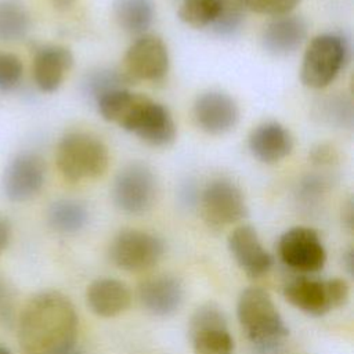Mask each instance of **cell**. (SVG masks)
I'll list each match as a JSON object with an SVG mask.
<instances>
[{
	"mask_svg": "<svg viewBox=\"0 0 354 354\" xmlns=\"http://www.w3.org/2000/svg\"><path fill=\"white\" fill-rule=\"evenodd\" d=\"M245 10L271 15V17H281L290 14L301 0H241Z\"/></svg>",
	"mask_w": 354,
	"mask_h": 354,
	"instance_id": "83f0119b",
	"label": "cell"
},
{
	"mask_svg": "<svg viewBox=\"0 0 354 354\" xmlns=\"http://www.w3.org/2000/svg\"><path fill=\"white\" fill-rule=\"evenodd\" d=\"M348 58L346 39L336 33L315 36L307 46L300 68V79L304 86L324 88L329 86Z\"/></svg>",
	"mask_w": 354,
	"mask_h": 354,
	"instance_id": "8992f818",
	"label": "cell"
},
{
	"mask_svg": "<svg viewBox=\"0 0 354 354\" xmlns=\"http://www.w3.org/2000/svg\"><path fill=\"white\" fill-rule=\"evenodd\" d=\"M12 319V295L6 283L0 279V322H11Z\"/></svg>",
	"mask_w": 354,
	"mask_h": 354,
	"instance_id": "4dcf8cb0",
	"label": "cell"
},
{
	"mask_svg": "<svg viewBox=\"0 0 354 354\" xmlns=\"http://www.w3.org/2000/svg\"><path fill=\"white\" fill-rule=\"evenodd\" d=\"M112 8L118 25L130 35H145L155 18L152 0H115Z\"/></svg>",
	"mask_w": 354,
	"mask_h": 354,
	"instance_id": "44dd1931",
	"label": "cell"
},
{
	"mask_svg": "<svg viewBox=\"0 0 354 354\" xmlns=\"http://www.w3.org/2000/svg\"><path fill=\"white\" fill-rule=\"evenodd\" d=\"M329 187V180L325 176L308 174L299 184V199L301 203L310 206L319 201V198L326 192Z\"/></svg>",
	"mask_w": 354,
	"mask_h": 354,
	"instance_id": "f1b7e54d",
	"label": "cell"
},
{
	"mask_svg": "<svg viewBox=\"0 0 354 354\" xmlns=\"http://www.w3.org/2000/svg\"><path fill=\"white\" fill-rule=\"evenodd\" d=\"M169 71V51L156 35H141L127 48L122 72L130 83L159 82Z\"/></svg>",
	"mask_w": 354,
	"mask_h": 354,
	"instance_id": "8fae6325",
	"label": "cell"
},
{
	"mask_svg": "<svg viewBox=\"0 0 354 354\" xmlns=\"http://www.w3.org/2000/svg\"><path fill=\"white\" fill-rule=\"evenodd\" d=\"M68 354H83V353H80V351H79V350H76V347H75V348H73V350H71Z\"/></svg>",
	"mask_w": 354,
	"mask_h": 354,
	"instance_id": "f35d334b",
	"label": "cell"
},
{
	"mask_svg": "<svg viewBox=\"0 0 354 354\" xmlns=\"http://www.w3.org/2000/svg\"><path fill=\"white\" fill-rule=\"evenodd\" d=\"M198 199H199V196L196 195V191L191 185H185L180 191V201L184 206H194L198 202Z\"/></svg>",
	"mask_w": 354,
	"mask_h": 354,
	"instance_id": "d6a6232c",
	"label": "cell"
},
{
	"mask_svg": "<svg viewBox=\"0 0 354 354\" xmlns=\"http://www.w3.org/2000/svg\"><path fill=\"white\" fill-rule=\"evenodd\" d=\"M46 178V162L35 152L17 155L3 174V191L12 202H24L33 198L43 187Z\"/></svg>",
	"mask_w": 354,
	"mask_h": 354,
	"instance_id": "4fadbf2b",
	"label": "cell"
},
{
	"mask_svg": "<svg viewBox=\"0 0 354 354\" xmlns=\"http://www.w3.org/2000/svg\"><path fill=\"white\" fill-rule=\"evenodd\" d=\"M188 335L195 354H232L235 343L221 308L206 303L189 319Z\"/></svg>",
	"mask_w": 354,
	"mask_h": 354,
	"instance_id": "30bf717a",
	"label": "cell"
},
{
	"mask_svg": "<svg viewBox=\"0 0 354 354\" xmlns=\"http://www.w3.org/2000/svg\"><path fill=\"white\" fill-rule=\"evenodd\" d=\"M47 220L53 230L61 234H73L86 225L88 212L79 201L59 199L50 206Z\"/></svg>",
	"mask_w": 354,
	"mask_h": 354,
	"instance_id": "7402d4cb",
	"label": "cell"
},
{
	"mask_svg": "<svg viewBox=\"0 0 354 354\" xmlns=\"http://www.w3.org/2000/svg\"><path fill=\"white\" fill-rule=\"evenodd\" d=\"M101 116L136 134L152 147H166L176 138V123L169 109L152 98L118 88L95 102Z\"/></svg>",
	"mask_w": 354,
	"mask_h": 354,
	"instance_id": "7a4b0ae2",
	"label": "cell"
},
{
	"mask_svg": "<svg viewBox=\"0 0 354 354\" xmlns=\"http://www.w3.org/2000/svg\"><path fill=\"white\" fill-rule=\"evenodd\" d=\"M346 216H344V218H346V223H347V225H348V228H351L353 227V203L350 202V203H347V207H346Z\"/></svg>",
	"mask_w": 354,
	"mask_h": 354,
	"instance_id": "8d00e7d4",
	"label": "cell"
},
{
	"mask_svg": "<svg viewBox=\"0 0 354 354\" xmlns=\"http://www.w3.org/2000/svg\"><path fill=\"white\" fill-rule=\"evenodd\" d=\"M250 153L260 162L271 165L286 158L293 149L290 131L278 122H264L256 126L248 140Z\"/></svg>",
	"mask_w": 354,
	"mask_h": 354,
	"instance_id": "e0dca14e",
	"label": "cell"
},
{
	"mask_svg": "<svg viewBox=\"0 0 354 354\" xmlns=\"http://www.w3.org/2000/svg\"><path fill=\"white\" fill-rule=\"evenodd\" d=\"M141 306L152 315L167 317L178 311L184 300V288L180 279L171 275H155L138 285Z\"/></svg>",
	"mask_w": 354,
	"mask_h": 354,
	"instance_id": "2e32d148",
	"label": "cell"
},
{
	"mask_svg": "<svg viewBox=\"0 0 354 354\" xmlns=\"http://www.w3.org/2000/svg\"><path fill=\"white\" fill-rule=\"evenodd\" d=\"M0 354H12L7 347H4V346H1L0 344Z\"/></svg>",
	"mask_w": 354,
	"mask_h": 354,
	"instance_id": "74e56055",
	"label": "cell"
},
{
	"mask_svg": "<svg viewBox=\"0 0 354 354\" xmlns=\"http://www.w3.org/2000/svg\"><path fill=\"white\" fill-rule=\"evenodd\" d=\"M228 249L242 271L252 278L267 274L274 264L272 256L261 245L257 231L249 224L239 225L230 234Z\"/></svg>",
	"mask_w": 354,
	"mask_h": 354,
	"instance_id": "9a60e30c",
	"label": "cell"
},
{
	"mask_svg": "<svg viewBox=\"0 0 354 354\" xmlns=\"http://www.w3.org/2000/svg\"><path fill=\"white\" fill-rule=\"evenodd\" d=\"M163 242L141 230H123L111 242L109 257L124 271L138 272L153 267L163 256Z\"/></svg>",
	"mask_w": 354,
	"mask_h": 354,
	"instance_id": "9c48e42d",
	"label": "cell"
},
{
	"mask_svg": "<svg viewBox=\"0 0 354 354\" xmlns=\"http://www.w3.org/2000/svg\"><path fill=\"white\" fill-rule=\"evenodd\" d=\"M51 3L57 10H68L75 3V0H51Z\"/></svg>",
	"mask_w": 354,
	"mask_h": 354,
	"instance_id": "d590c367",
	"label": "cell"
},
{
	"mask_svg": "<svg viewBox=\"0 0 354 354\" xmlns=\"http://www.w3.org/2000/svg\"><path fill=\"white\" fill-rule=\"evenodd\" d=\"M11 238V225L8 220L0 217V253L7 248Z\"/></svg>",
	"mask_w": 354,
	"mask_h": 354,
	"instance_id": "836d02e7",
	"label": "cell"
},
{
	"mask_svg": "<svg viewBox=\"0 0 354 354\" xmlns=\"http://www.w3.org/2000/svg\"><path fill=\"white\" fill-rule=\"evenodd\" d=\"M335 159H336L335 149L329 145L319 144L318 147L313 148V151H311V160L317 165H321V166L330 165Z\"/></svg>",
	"mask_w": 354,
	"mask_h": 354,
	"instance_id": "1f68e13d",
	"label": "cell"
},
{
	"mask_svg": "<svg viewBox=\"0 0 354 354\" xmlns=\"http://www.w3.org/2000/svg\"><path fill=\"white\" fill-rule=\"evenodd\" d=\"M326 118L330 122H337L340 124H346L347 122L351 123V104L342 97L330 98L326 101Z\"/></svg>",
	"mask_w": 354,
	"mask_h": 354,
	"instance_id": "f546056e",
	"label": "cell"
},
{
	"mask_svg": "<svg viewBox=\"0 0 354 354\" xmlns=\"http://www.w3.org/2000/svg\"><path fill=\"white\" fill-rule=\"evenodd\" d=\"M30 17L24 4L17 0H0V40L14 41L26 36Z\"/></svg>",
	"mask_w": 354,
	"mask_h": 354,
	"instance_id": "cb8c5ba5",
	"label": "cell"
},
{
	"mask_svg": "<svg viewBox=\"0 0 354 354\" xmlns=\"http://www.w3.org/2000/svg\"><path fill=\"white\" fill-rule=\"evenodd\" d=\"M307 37V24L299 15L274 17L263 29L261 44L272 55L295 53Z\"/></svg>",
	"mask_w": 354,
	"mask_h": 354,
	"instance_id": "ac0fdd59",
	"label": "cell"
},
{
	"mask_svg": "<svg viewBox=\"0 0 354 354\" xmlns=\"http://www.w3.org/2000/svg\"><path fill=\"white\" fill-rule=\"evenodd\" d=\"M344 264H346V268L348 271V274L351 275L353 274V267H354V252L353 249H348L347 253L344 254V259H343Z\"/></svg>",
	"mask_w": 354,
	"mask_h": 354,
	"instance_id": "e575fe53",
	"label": "cell"
},
{
	"mask_svg": "<svg viewBox=\"0 0 354 354\" xmlns=\"http://www.w3.org/2000/svg\"><path fill=\"white\" fill-rule=\"evenodd\" d=\"M77 324L75 306L65 295L39 292L19 315V347L24 354H68L75 348Z\"/></svg>",
	"mask_w": 354,
	"mask_h": 354,
	"instance_id": "6da1fadb",
	"label": "cell"
},
{
	"mask_svg": "<svg viewBox=\"0 0 354 354\" xmlns=\"http://www.w3.org/2000/svg\"><path fill=\"white\" fill-rule=\"evenodd\" d=\"M220 0H181L178 18L192 28H209L218 11Z\"/></svg>",
	"mask_w": 354,
	"mask_h": 354,
	"instance_id": "484cf974",
	"label": "cell"
},
{
	"mask_svg": "<svg viewBox=\"0 0 354 354\" xmlns=\"http://www.w3.org/2000/svg\"><path fill=\"white\" fill-rule=\"evenodd\" d=\"M55 162L65 180L77 183L101 177L108 169L106 145L94 134L86 131L66 133L58 142Z\"/></svg>",
	"mask_w": 354,
	"mask_h": 354,
	"instance_id": "277c9868",
	"label": "cell"
},
{
	"mask_svg": "<svg viewBox=\"0 0 354 354\" xmlns=\"http://www.w3.org/2000/svg\"><path fill=\"white\" fill-rule=\"evenodd\" d=\"M73 65L69 48L58 44H47L37 48L33 58V79L44 93L55 91Z\"/></svg>",
	"mask_w": 354,
	"mask_h": 354,
	"instance_id": "d6986e66",
	"label": "cell"
},
{
	"mask_svg": "<svg viewBox=\"0 0 354 354\" xmlns=\"http://www.w3.org/2000/svg\"><path fill=\"white\" fill-rule=\"evenodd\" d=\"M126 84H130V82L122 71L97 68L84 75L82 80V93L87 100L97 102L104 94L109 91L126 88Z\"/></svg>",
	"mask_w": 354,
	"mask_h": 354,
	"instance_id": "603a6c76",
	"label": "cell"
},
{
	"mask_svg": "<svg viewBox=\"0 0 354 354\" xmlns=\"http://www.w3.org/2000/svg\"><path fill=\"white\" fill-rule=\"evenodd\" d=\"M202 218L212 228H224L246 217L248 206L241 188L230 178L209 181L199 195Z\"/></svg>",
	"mask_w": 354,
	"mask_h": 354,
	"instance_id": "52a82bcc",
	"label": "cell"
},
{
	"mask_svg": "<svg viewBox=\"0 0 354 354\" xmlns=\"http://www.w3.org/2000/svg\"><path fill=\"white\" fill-rule=\"evenodd\" d=\"M285 299L300 311L321 317L333 308L344 306L350 296L348 283L342 278L295 277L283 285Z\"/></svg>",
	"mask_w": 354,
	"mask_h": 354,
	"instance_id": "5b68a950",
	"label": "cell"
},
{
	"mask_svg": "<svg viewBox=\"0 0 354 354\" xmlns=\"http://www.w3.org/2000/svg\"><path fill=\"white\" fill-rule=\"evenodd\" d=\"M278 253L286 267L303 274L322 270L326 261V250L318 232L303 225L292 227L279 236Z\"/></svg>",
	"mask_w": 354,
	"mask_h": 354,
	"instance_id": "7c38bea8",
	"label": "cell"
},
{
	"mask_svg": "<svg viewBox=\"0 0 354 354\" xmlns=\"http://www.w3.org/2000/svg\"><path fill=\"white\" fill-rule=\"evenodd\" d=\"M192 112L198 127L214 136L234 129L239 118L235 100L220 90H209L198 95Z\"/></svg>",
	"mask_w": 354,
	"mask_h": 354,
	"instance_id": "5bb4252c",
	"label": "cell"
},
{
	"mask_svg": "<svg viewBox=\"0 0 354 354\" xmlns=\"http://www.w3.org/2000/svg\"><path fill=\"white\" fill-rule=\"evenodd\" d=\"M245 7L241 0H220L218 11L209 28L223 37L235 36L243 26Z\"/></svg>",
	"mask_w": 354,
	"mask_h": 354,
	"instance_id": "d4e9b609",
	"label": "cell"
},
{
	"mask_svg": "<svg viewBox=\"0 0 354 354\" xmlns=\"http://www.w3.org/2000/svg\"><path fill=\"white\" fill-rule=\"evenodd\" d=\"M24 65L19 57L0 51V91L14 90L22 80Z\"/></svg>",
	"mask_w": 354,
	"mask_h": 354,
	"instance_id": "4316f807",
	"label": "cell"
},
{
	"mask_svg": "<svg viewBox=\"0 0 354 354\" xmlns=\"http://www.w3.org/2000/svg\"><path fill=\"white\" fill-rule=\"evenodd\" d=\"M236 315L257 354H279L289 329L267 290L249 286L239 295Z\"/></svg>",
	"mask_w": 354,
	"mask_h": 354,
	"instance_id": "3957f363",
	"label": "cell"
},
{
	"mask_svg": "<svg viewBox=\"0 0 354 354\" xmlns=\"http://www.w3.org/2000/svg\"><path fill=\"white\" fill-rule=\"evenodd\" d=\"M158 183L153 171L141 162L126 165L115 177L112 198L124 213L141 214L147 212L156 198Z\"/></svg>",
	"mask_w": 354,
	"mask_h": 354,
	"instance_id": "ba28073f",
	"label": "cell"
},
{
	"mask_svg": "<svg viewBox=\"0 0 354 354\" xmlns=\"http://www.w3.org/2000/svg\"><path fill=\"white\" fill-rule=\"evenodd\" d=\"M86 301L94 314L111 318L130 306L131 293L127 285L119 279L98 278L87 286Z\"/></svg>",
	"mask_w": 354,
	"mask_h": 354,
	"instance_id": "ffe728a7",
	"label": "cell"
}]
</instances>
